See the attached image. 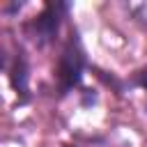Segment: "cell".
<instances>
[{"label": "cell", "instance_id": "obj_2", "mask_svg": "<svg viewBox=\"0 0 147 147\" xmlns=\"http://www.w3.org/2000/svg\"><path fill=\"white\" fill-rule=\"evenodd\" d=\"M69 9H71V5H69V2H62V0L46 2V5L41 7V11H39L37 16H32V21L25 23L28 37H30L39 48L53 44L55 37H57V32H60V28H62V21H64L67 14H69Z\"/></svg>", "mask_w": 147, "mask_h": 147}, {"label": "cell", "instance_id": "obj_6", "mask_svg": "<svg viewBox=\"0 0 147 147\" xmlns=\"http://www.w3.org/2000/svg\"><path fill=\"white\" fill-rule=\"evenodd\" d=\"M64 147H76V145H64Z\"/></svg>", "mask_w": 147, "mask_h": 147}, {"label": "cell", "instance_id": "obj_1", "mask_svg": "<svg viewBox=\"0 0 147 147\" xmlns=\"http://www.w3.org/2000/svg\"><path fill=\"white\" fill-rule=\"evenodd\" d=\"M87 69V55L85 48L80 44L78 32H71L69 39L62 46V53L57 57V69H55V78H57V90L60 94H69L71 90H76L83 80V74Z\"/></svg>", "mask_w": 147, "mask_h": 147}, {"label": "cell", "instance_id": "obj_3", "mask_svg": "<svg viewBox=\"0 0 147 147\" xmlns=\"http://www.w3.org/2000/svg\"><path fill=\"white\" fill-rule=\"evenodd\" d=\"M9 85L14 87L18 103L30 101V64H28V55L23 48L16 51V55L9 64Z\"/></svg>", "mask_w": 147, "mask_h": 147}, {"label": "cell", "instance_id": "obj_4", "mask_svg": "<svg viewBox=\"0 0 147 147\" xmlns=\"http://www.w3.org/2000/svg\"><path fill=\"white\" fill-rule=\"evenodd\" d=\"M131 85H136V87H140V90L147 92V64L133 71V76H131Z\"/></svg>", "mask_w": 147, "mask_h": 147}, {"label": "cell", "instance_id": "obj_5", "mask_svg": "<svg viewBox=\"0 0 147 147\" xmlns=\"http://www.w3.org/2000/svg\"><path fill=\"white\" fill-rule=\"evenodd\" d=\"M7 67V55H5V51L0 48V69H5Z\"/></svg>", "mask_w": 147, "mask_h": 147}]
</instances>
